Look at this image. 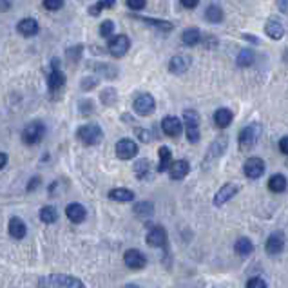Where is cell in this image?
Wrapping results in <instances>:
<instances>
[{
  "label": "cell",
  "instance_id": "obj_44",
  "mask_svg": "<svg viewBox=\"0 0 288 288\" xmlns=\"http://www.w3.org/2000/svg\"><path fill=\"white\" fill-rule=\"evenodd\" d=\"M80 53H82V48H74V49H69L67 51V57H69V60H73V62H76L80 58Z\"/></svg>",
  "mask_w": 288,
  "mask_h": 288
},
{
  "label": "cell",
  "instance_id": "obj_28",
  "mask_svg": "<svg viewBox=\"0 0 288 288\" xmlns=\"http://www.w3.org/2000/svg\"><path fill=\"white\" fill-rule=\"evenodd\" d=\"M181 42H183L185 46H189V48L198 46V44L201 42V33H199V29L190 27V29L183 31V35H181Z\"/></svg>",
  "mask_w": 288,
  "mask_h": 288
},
{
  "label": "cell",
  "instance_id": "obj_47",
  "mask_svg": "<svg viewBox=\"0 0 288 288\" xmlns=\"http://www.w3.org/2000/svg\"><path fill=\"white\" fill-rule=\"evenodd\" d=\"M198 4H199V0H181V5L187 7V9H194Z\"/></svg>",
  "mask_w": 288,
  "mask_h": 288
},
{
  "label": "cell",
  "instance_id": "obj_39",
  "mask_svg": "<svg viewBox=\"0 0 288 288\" xmlns=\"http://www.w3.org/2000/svg\"><path fill=\"white\" fill-rule=\"evenodd\" d=\"M63 5V0H44V7L49 11H58Z\"/></svg>",
  "mask_w": 288,
  "mask_h": 288
},
{
  "label": "cell",
  "instance_id": "obj_2",
  "mask_svg": "<svg viewBox=\"0 0 288 288\" xmlns=\"http://www.w3.org/2000/svg\"><path fill=\"white\" fill-rule=\"evenodd\" d=\"M227 145H229V140H227L225 134H221L220 138H216L214 142L210 143L209 151H207V154H205V158H203V169H209L212 163L218 162V160L223 156V152L227 151Z\"/></svg>",
  "mask_w": 288,
  "mask_h": 288
},
{
  "label": "cell",
  "instance_id": "obj_52",
  "mask_svg": "<svg viewBox=\"0 0 288 288\" xmlns=\"http://www.w3.org/2000/svg\"><path fill=\"white\" fill-rule=\"evenodd\" d=\"M123 288H140V287H138V285H132V283H129V285H125V287H123Z\"/></svg>",
  "mask_w": 288,
  "mask_h": 288
},
{
  "label": "cell",
  "instance_id": "obj_51",
  "mask_svg": "<svg viewBox=\"0 0 288 288\" xmlns=\"http://www.w3.org/2000/svg\"><path fill=\"white\" fill-rule=\"evenodd\" d=\"M243 38H246V40H252V44H259V38L257 37H254V35H243Z\"/></svg>",
  "mask_w": 288,
  "mask_h": 288
},
{
  "label": "cell",
  "instance_id": "obj_30",
  "mask_svg": "<svg viewBox=\"0 0 288 288\" xmlns=\"http://www.w3.org/2000/svg\"><path fill=\"white\" fill-rule=\"evenodd\" d=\"M134 174L138 179H145L151 174V162L149 160H138L134 163Z\"/></svg>",
  "mask_w": 288,
  "mask_h": 288
},
{
  "label": "cell",
  "instance_id": "obj_26",
  "mask_svg": "<svg viewBox=\"0 0 288 288\" xmlns=\"http://www.w3.org/2000/svg\"><path fill=\"white\" fill-rule=\"evenodd\" d=\"M109 198L115 199V201H121V203H127V201H132L134 199V192L125 187H118V189H113L109 192Z\"/></svg>",
  "mask_w": 288,
  "mask_h": 288
},
{
  "label": "cell",
  "instance_id": "obj_18",
  "mask_svg": "<svg viewBox=\"0 0 288 288\" xmlns=\"http://www.w3.org/2000/svg\"><path fill=\"white\" fill-rule=\"evenodd\" d=\"M265 33L272 40H281L285 37V26L283 22L278 20V18H268V22L265 24Z\"/></svg>",
  "mask_w": 288,
  "mask_h": 288
},
{
  "label": "cell",
  "instance_id": "obj_19",
  "mask_svg": "<svg viewBox=\"0 0 288 288\" xmlns=\"http://www.w3.org/2000/svg\"><path fill=\"white\" fill-rule=\"evenodd\" d=\"M16 29L20 33L22 37H35L38 33V22L35 18H22L18 24H16Z\"/></svg>",
  "mask_w": 288,
  "mask_h": 288
},
{
  "label": "cell",
  "instance_id": "obj_6",
  "mask_svg": "<svg viewBox=\"0 0 288 288\" xmlns=\"http://www.w3.org/2000/svg\"><path fill=\"white\" fill-rule=\"evenodd\" d=\"M46 283L53 288H85V285L74 276H67V274H55L46 278Z\"/></svg>",
  "mask_w": 288,
  "mask_h": 288
},
{
  "label": "cell",
  "instance_id": "obj_49",
  "mask_svg": "<svg viewBox=\"0 0 288 288\" xmlns=\"http://www.w3.org/2000/svg\"><path fill=\"white\" fill-rule=\"evenodd\" d=\"M7 165V154H4V152H0V171Z\"/></svg>",
  "mask_w": 288,
  "mask_h": 288
},
{
  "label": "cell",
  "instance_id": "obj_48",
  "mask_svg": "<svg viewBox=\"0 0 288 288\" xmlns=\"http://www.w3.org/2000/svg\"><path fill=\"white\" fill-rule=\"evenodd\" d=\"M278 7L281 13H288V0H278Z\"/></svg>",
  "mask_w": 288,
  "mask_h": 288
},
{
  "label": "cell",
  "instance_id": "obj_25",
  "mask_svg": "<svg viewBox=\"0 0 288 288\" xmlns=\"http://www.w3.org/2000/svg\"><path fill=\"white\" fill-rule=\"evenodd\" d=\"M134 216H138L140 220H149L154 214V205L151 201H140V203L134 205Z\"/></svg>",
  "mask_w": 288,
  "mask_h": 288
},
{
  "label": "cell",
  "instance_id": "obj_36",
  "mask_svg": "<svg viewBox=\"0 0 288 288\" xmlns=\"http://www.w3.org/2000/svg\"><path fill=\"white\" fill-rule=\"evenodd\" d=\"M115 2H116V0H100V2H96L95 5H91L89 13L93 16H98L100 11L104 9V7H113V5H115Z\"/></svg>",
  "mask_w": 288,
  "mask_h": 288
},
{
  "label": "cell",
  "instance_id": "obj_12",
  "mask_svg": "<svg viewBox=\"0 0 288 288\" xmlns=\"http://www.w3.org/2000/svg\"><path fill=\"white\" fill-rule=\"evenodd\" d=\"M48 85H49V91H51V93H57V91H60L63 85H65V74L60 71V67H58V60H53V69H51V73H49Z\"/></svg>",
  "mask_w": 288,
  "mask_h": 288
},
{
  "label": "cell",
  "instance_id": "obj_37",
  "mask_svg": "<svg viewBox=\"0 0 288 288\" xmlns=\"http://www.w3.org/2000/svg\"><path fill=\"white\" fill-rule=\"evenodd\" d=\"M113 33H115V22L111 20H105L102 22V26H100V37L104 38H113Z\"/></svg>",
  "mask_w": 288,
  "mask_h": 288
},
{
  "label": "cell",
  "instance_id": "obj_35",
  "mask_svg": "<svg viewBox=\"0 0 288 288\" xmlns=\"http://www.w3.org/2000/svg\"><path fill=\"white\" fill-rule=\"evenodd\" d=\"M100 100L104 102L105 105H115L116 100H118V95H116V91L113 87H107V89L102 91V95H100Z\"/></svg>",
  "mask_w": 288,
  "mask_h": 288
},
{
  "label": "cell",
  "instance_id": "obj_34",
  "mask_svg": "<svg viewBox=\"0 0 288 288\" xmlns=\"http://www.w3.org/2000/svg\"><path fill=\"white\" fill-rule=\"evenodd\" d=\"M254 58H256L254 51H250V49H241L239 55H237V58H236V62L239 67H248V65L254 63Z\"/></svg>",
  "mask_w": 288,
  "mask_h": 288
},
{
  "label": "cell",
  "instance_id": "obj_15",
  "mask_svg": "<svg viewBox=\"0 0 288 288\" xmlns=\"http://www.w3.org/2000/svg\"><path fill=\"white\" fill-rule=\"evenodd\" d=\"M265 248H267V252L270 254V256H278V254H281L285 248V236L281 234V232H274V234H270L267 239Z\"/></svg>",
  "mask_w": 288,
  "mask_h": 288
},
{
  "label": "cell",
  "instance_id": "obj_32",
  "mask_svg": "<svg viewBox=\"0 0 288 288\" xmlns=\"http://www.w3.org/2000/svg\"><path fill=\"white\" fill-rule=\"evenodd\" d=\"M234 248H236V252L239 256H248V254H252V250H254V245H252V241L248 239V237H239V239L236 241Z\"/></svg>",
  "mask_w": 288,
  "mask_h": 288
},
{
  "label": "cell",
  "instance_id": "obj_43",
  "mask_svg": "<svg viewBox=\"0 0 288 288\" xmlns=\"http://www.w3.org/2000/svg\"><path fill=\"white\" fill-rule=\"evenodd\" d=\"M38 185H42V178H40V176H33L31 181L27 183V192H33V190L37 189Z\"/></svg>",
  "mask_w": 288,
  "mask_h": 288
},
{
  "label": "cell",
  "instance_id": "obj_8",
  "mask_svg": "<svg viewBox=\"0 0 288 288\" xmlns=\"http://www.w3.org/2000/svg\"><path fill=\"white\" fill-rule=\"evenodd\" d=\"M132 107L136 111L140 116H151L156 109V102L152 98V95L149 93H142V95H138L132 102Z\"/></svg>",
  "mask_w": 288,
  "mask_h": 288
},
{
  "label": "cell",
  "instance_id": "obj_50",
  "mask_svg": "<svg viewBox=\"0 0 288 288\" xmlns=\"http://www.w3.org/2000/svg\"><path fill=\"white\" fill-rule=\"evenodd\" d=\"M11 2L9 0H0V11H7L9 9Z\"/></svg>",
  "mask_w": 288,
  "mask_h": 288
},
{
  "label": "cell",
  "instance_id": "obj_20",
  "mask_svg": "<svg viewBox=\"0 0 288 288\" xmlns=\"http://www.w3.org/2000/svg\"><path fill=\"white\" fill-rule=\"evenodd\" d=\"M158 156H160V163H158L156 171L158 173H165V171H169V169L173 167V152H171V149L165 145L160 147V151H158Z\"/></svg>",
  "mask_w": 288,
  "mask_h": 288
},
{
  "label": "cell",
  "instance_id": "obj_38",
  "mask_svg": "<svg viewBox=\"0 0 288 288\" xmlns=\"http://www.w3.org/2000/svg\"><path fill=\"white\" fill-rule=\"evenodd\" d=\"M95 69H98V73H102L105 76V78H115L116 74V69L111 67V65H107V63H96V65H93Z\"/></svg>",
  "mask_w": 288,
  "mask_h": 288
},
{
  "label": "cell",
  "instance_id": "obj_27",
  "mask_svg": "<svg viewBox=\"0 0 288 288\" xmlns=\"http://www.w3.org/2000/svg\"><path fill=\"white\" fill-rule=\"evenodd\" d=\"M287 178H285L283 174H274V176H270V179H268V189L272 190V192H285L287 190Z\"/></svg>",
  "mask_w": 288,
  "mask_h": 288
},
{
  "label": "cell",
  "instance_id": "obj_13",
  "mask_svg": "<svg viewBox=\"0 0 288 288\" xmlns=\"http://www.w3.org/2000/svg\"><path fill=\"white\" fill-rule=\"evenodd\" d=\"M123 263L132 270H140V268H143L147 265V257L136 248H131V250H127L123 254Z\"/></svg>",
  "mask_w": 288,
  "mask_h": 288
},
{
  "label": "cell",
  "instance_id": "obj_14",
  "mask_svg": "<svg viewBox=\"0 0 288 288\" xmlns=\"http://www.w3.org/2000/svg\"><path fill=\"white\" fill-rule=\"evenodd\" d=\"M147 245L151 246H165L167 245V230L163 227H152L145 237Z\"/></svg>",
  "mask_w": 288,
  "mask_h": 288
},
{
  "label": "cell",
  "instance_id": "obj_23",
  "mask_svg": "<svg viewBox=\"0 0 288 288\" xmlns=\"http://www.w3.org/2000/svg\"><path fill=\"white\" fill-rule=\"evenodd\" d=\"M7 229H9V236L13 237V239H22V237L26 236V223L20 220V218H11L9 220V225H7Z\"/></svg>",
  "mask_w": 288,
  "mask_h": 288
},
{
  "label": "cell",
  "instance_id": "obj_24",
  "mask_svg": "<svg viewBox=\"0 0 288 288\" xmlns=\"http://www.w3.org/2000/svg\"><path fill=\"white\" fill-rule=\"evenodd\" d=\"M232 120H234V115H232V111L230 109H218L214 113V123L220 129H227V127L230 125L232 123Z\"/></svg>",
  "mask_w": 288,
  "mask_h": 288
},
{
  "label": "cell",
  "instance_id": "obj_10",
  "mask_svg": "<svg viewBox=\"0 0 288 288\" xmlns=\"http://www.w3.org/2000/svg\"><path fill=\"white\" fill-rule=\"evenodd\" d=\"M138 154V145L136 142H132L129 138H121L120 142L116 143V156L120 160H132Z\"/></svg>",
  "mask_w": 288,
  "mask_h": 288
},
{
  "label": "cell",
  "instance_id": "obj_5",
  "mask_svg": "<svg viewBox=\"0 0 288 288\" xmlns=\"http://www.w3.org/2000/svg\"><path fill=\"white\" fill-rule=\"evenodd\" d=\"M183 121H185V131H187V140L190 143L199 142V115L194 109H187L183 113Z\"/></svg>",
  "mask_w": 288,
  "mask_h": 288
},
{
  "label": "cell",
  "instance_id": "obj_1",
  "mask_svg": "<svg viewBox=\"0 0 288 288\" xmlns=\"http://www.w3.org/2000/svg\"><path fill=\"white\" fill-rule=\"evenodd\" d=\"M261 132L263 129L259 123H250V125L243 127L239 132V147L243 151L256 147L257 142H259V138H261Z\"/></svg>",
  "mask_w": 288,
  "mask_h": 288
},
{
  "label": "cell",
  "instance_id": "obj_7",
  "mask_svg": "<svg viewBox=\"0 0 288 288\" xmlns=\"http://www.w3.org/2000/svg\"><path fill=\"white\" fill-rule=\"evenodd\" d=\"M129 48H131V40H129L127 35H116V37L111 38L109 44H107V49H109V53L115 58L125 57Z\"/></svg>",
  "mask_w": 288,
  "mask_h": 288
},
{
  "label": "cell",
  "instance_id": "obj_42",
  "mask_svg": "<svg viewBox=\"0 0 288 288\" xmlns=\"http://www.w3.org/2000/svg\"><path fill=\"white\" fill-rule=\"evenodd\" d=\"M96 84H98V78H95V76H91V78H84L82 80V89L91 91Z\"/></svg>",
  "mask_w": 288,
  "mask_h": 288
},
{
  "label": "cell",
  "instance_id": "obj_4",
  "mask_svg": "<svg viewBox=\"0 0 288 288\" xmlns=\"http://www.w3.org/2000/svg\"><path fill=\"white\" fill-rule=\"evenodd\" d=\"M46 136V125L42 121H31L27 123L24 132H22V142L26 145H37L40 143Z\"/></svg>",
  "mask_w": 288,
  "mask_h": 288
},
{
  "label": "cell",
  "instance_id": "obj_46",
  "mask_svg": "<svg viewBox=\"0 0 288 288\" xmlns=\"http://www.w3.org/2000/svg\"><path fill=\"white\" fill-rule=\"evenodd\" d=\"M279 151H281L283 154H287V156H288V136L281 138V142H279Z\"/></svg>",
  "mask_w": 288,
  "mask_h": 288
},
{
  "label": "cell",
  "instance_id": "obj_17",
  "mask_svg": "<svg viewBox=\"0 0 288 288\" xmlns=\"http://www.w3.org/2000/svg\"><path fill=\"white\" fill-rule=\"evenodd\" d=\"M189 67H190V58L185 57V55H176L169 62V71L173 74H183Z\"/></svg>",
  "mask_w": 288,
  "mask_h": 288
},
{
  "label": "cell",
  "instance_id": "obj_11",
  "mask_svg": "<svg viewBox=\"0 0 288 288\" xmlns=\"http://www.w3.org/2000/svg\"><path fill=\"white\" fill-rule=\"evenodd\" d=\"M239 192V185L236 183H225L221 187L218 192L214 194V205L216 207H221V205H225L227 201H230L236 194Z\"/></svg>",
  "mask_w": 288,
  "mask_h": 288
},
{
  "label": "cell",
  "instance_id": "obj_9",
  "mask_svg": "<svg viewBox=\"0 0 288 288\" xmlns=\"http://www.w3.org/2000/svg\"><path fill=\"white\" fill-rule=\"evenodd\" d=\"M243 173H245L246 178L250 179H257L261 178L263 173H265V162H263L261 158H248L243 165Z\"/></svg>",
  "mask_w": 288,
  "mask_h": 288
},
{
  "label": "cell",
  "instance_id": "obj_22",
  "mask_svg": "<svg viewBox=\"0 0 288 288\" xmlns=\"http://www.w3.org/2000/svg\"><path fill=\"white\" fill-rule=\"evenodd\" d=\"M190 171V165L187 160H176L173 163V167L169 169V173H171V179H183Z\"/></svg>",
  "mask_w": 288,
  "mask_h": 288
},
{
  "label": "cell",
  "instance_id": "obj_41",
  "mask_svg": "<svg viewBox=\"0 0 288 288\" xmlns=\"http://www.w3.org/2000/svg\"><path fill=\"white\" fill-rule=\"evenodd\" d=\"M246 288H267V283H265V279H261V278H252V279H248Z\"/></svg>",
  "mask_w": 288,
  "mask_h": 288
},
{
  "label": "cell",
  "instance_id": "obj_16",
  "mask_svg": "<svg viewBox=\"0 0 288 288\" xmlns=\"http://www.w3.org/2000/svg\"><path fill=\"white\" fill-rule=\"evenodd\" d=\"M181 120L179 118H176V116H165L162 121V129L163 132L167 134V136L171 138H178L179 132H181Z\"/></svg>",
  "mask_w": 288,
  "mask_h": 288
},
{
  "label": "cell",
  "instance_id": "obj_29",
  "mask_svg": "<svg viewBox=\"0 0 288 288\" xmlns=\"http://www.w3.org/2000/svg\"><path fill=\"white\" fill-rule=\"evenodd\" d=\"M142 22H145V24H149V26L156 27V29H160V31H173L174 29V24L173 22H167V20H156V18H147V16H138Z\"/></svg>",
  "mask_w": 288,
  "mask_h": 288
},
{
  "label": "cell",
  "instance_id": "obj_31",
  "mask_svg": "<svg viewBox=\"0 0 288 288\" xmlns=\"http://www.w3.org/2000/svg\"><path fill=\"white\" fill-rule=\"evenodd\" d=\"M38 216H40V220L44 221V223H48V225H51V223H55V221L58 220V212L55 207H51V205H48V207H42L40 209V212H38Z\"/></svg>",
  "mask_w": 288,
  "mask_h": 288
},
{
  "label": "cell",
  "instance_id": "obj_45",
  "mask_svg": "<svg viewBox=\"0 0 288 288\" xmlns=\"http://www.w3.org/2000/svg\"><path fill=\"white\" fill-rule=\"evenodd\" d=\"M136 134H138V138L142 140V142H151L152 138H151V134H149V131H145V129H136Z\"/></svg>",
  "mask_w": 288,
  "mask_h": 288
},
{
  "label": "cell",
  "instance_id": "obj_33",
  "mask_svg": "<svg viewBox=\"0 0 288 288\" xmlns=\"http://www.w3.org/2000/svg\"><path fill=\"white\" fill-rule=\"evenodd\" d=\"M205 18L212 24H220L223 20V11H221L220 5H209L207 11H205Z\"/></svg>",
  "mask_w": 288,
  "mask_h": 288
},
{
  "label": "cell",
  "instance_id": "obj_21",
  "mask_svg": "<svg viewBox=\"0 0 288 288\" xmlns=\"http://www.w3.org/2000/svg\"><path fill=\"white\" fill-rule=\"evenodd\" d=\"M85 209L84 205L80 203H69L67 207H65V216H67V220H71L73 223H82V221L85 220Z\"/></svg>",
  "mask_w": 288,
  "mask_h": 288
},
{
  "label": "cell",
  "instance_id": "obj_40",
  "mask_svg": "<svg viewBox=\"0 0 288 288\" xmlns=\"http://www.w3.org/2000/svg\"><path fill=\"white\" fill-rule=\"evenodd\" d=\"M125 2H127V5H129V9H132V11L143 9L147 4V0H125Z\"/></svg>",
  "mask_w": 288,
  "mask_h": 288
},
{
  "label": "cell",
  "instance_id": "obj_3",
  "mask_svg": "<svg viewBox=\"0 0 288 288\" xmlns=\"http://www.w3.org/2000/svg\"><path fill=\"white\" fill-rule=\"evenodd\" d=\"M78 140L84 145H98L102 140H104V132L96 123H87V125H82L76 132Z\"/></svg>",
  "mask_w": 288,
  "mask_h": 288
}]
</instances>
